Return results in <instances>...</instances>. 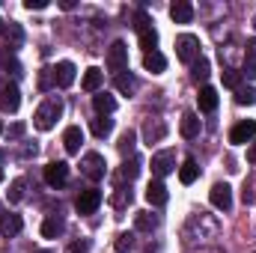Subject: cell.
I'll return each instance as SVG.
<instances>
[{
    "mask_svg": "<svg viewBox=\"0 0 256 253\" xmlns=\"http://www.w3.org/2000/svg\"><path fill=\"white\" fill-rule=\"evenodd\" d=\"M9 36H12V48H18V45H21V39H24L21 27H18V24H12V21H9V27H6V39H9Z\"/></svg>",
    "mask_w": 256,
    "mask_h": 253,
    "instance_id": "cell-35",
    "label": "cell"
},
{
    "mask_svg": "<svg viewBox=\"0 0 256 253\" xmlns=\"http://www.w3.org/2000/svg\"><path fill=\"white\" fill-rule=\"evenodd\" d=\"M173 170H176V152H173V149H161V152L152 155V173H155L158 179L170 176Z\"/></svg>",
    "mask_w": 256,
    "mask_h": 253,
    "instance_id": "cell-5",
    "label": "cell"
},
{
    "mask_svg": "<svg viewBox=\"0 0 256 253\" xmlns=\"http://www.w3.org/2000/svg\"><path fill=\"white\" fill-rule=\"evenodd\" d=\"M196 104H200V110H202V114L218 110V90H214V86H202V90H200V96H196Z\"/></svg>",
    "mask_w": 256,
    "mask_h": 253,
    "instance_id": "cell-15",
    "label": "cell"
},
{
    "mask_svg": "<svg viewBox=\"0 0 256 253\" xmlns=\"http://www.w3.org/2000/svg\"><path fill=\"white\" fill-rule=\"evenodd\" d=\"M114 84H116V90H120V92H128V96H131V92H134V86H137L134 74H128V72L116 74V80H114Z\"/></svg>",
    "mask_w": 256,
    "mask_h": 253,
    "instance_id": "cell-29",
    "label": "cell"
},
{
    "mask_svg": "<svg viewBox=\"0 0 256 253\" xmlns=\"http://www.w3.org/2000/svg\"><path fill=\"white\" fill-rule=\"evenodd\" d=\"M98 206H102V190H98V188L80 190V194H78V200H74V208H78V214H92Z\"/></svg>",
    "mask_w": 256,
    "mask_h": 253,
    "instance_id": "cell-6",
    "label": "cell"
},
{
    "mask_svg": "<svg viewBox=\"0 0 256 253\" xmlns=\"http://www.w3.org/2000/svg\"><path fill=\"white\" fill-rule=\"evenodd\" d=\"M146 27H152L149 15H146V12H137V15H134V30L140 33V30H146Z\"/></svg>",
    "mask_w": 256,
    "mask_h": 253,
    "instance_id": "cell-37",
    "label": "cell"
},
{
    "mask_svg": "<svg viewBox=\"0 0 256 253\" xmlns=\"http://www.w3.org/2000/svg\"><path fill=\"white\" fill-rule=\"evenodd\" d=\"M60 9H74V0H60Z\"/></svg>",
    "mask_w": 256,
    "mask_h": 253,
    "instance_id": "cell-45",
    "label": "cell"
},
{
    "mask_svg": "<svg viewBox=\"0 0 256 253\" xmlns=\"http://www.w3.org/2000/svg\"><path fill=\"white\" fill-rule=\"evenodd\" d=\"M208 68H212V66H208V60H206V57H196V60L191 63L194 80H206V78H208Z\"/></svg>",
    "mask_w": 256,
    "mask_h": 253,
    "instance_id": "cell-28",
    "label": "cell"
},
{
    "mask_svg": "<svg viewBox=\"0 0 256 253\" xmlns=\"http://www.w3.org/2000/svg\"><path fill=\"white\" fill-rule=\"evenodd\" d=\"M0 108H3L6 114H15V110L21 108V90H18L15 84H6V86L0 90Z\"/></svg>",
    "mask_w": 256,
    "mask_h": 253,
    "instance_id": "cell-10",
    "label": "cell"
},
{
    "mask_svg": "<svg viewBox=\"0 0 256 253\" xmlns=\"http://www.w3.org/2000/svg\"><path fill=\"white\" fill-rule=\"evenodd\" d=\"M254 102H256V92H254V86H238V90H236V104H242V108L248 104V108H250Z\"/></svg>",
    "mask_w": 256,
    "mask_h": 253,
    "instance_id": "cell-30",
    "label": "cell"
},
{
    "mask_svg": "<svg viewBox=\"0 0 256 253\" xmlns=\"http://www.w3.org/2000/svg\"><path fill=\"white\" fill-rule=\"evenodd\" d=\"M143 68L152 72V74H161L167 68V57L161 51H149V54H143Z\"/></svg>",
    "mask_w": 256,
    "mask_h": 253,
    "instance_id": "cell-20",
    "label": "cell"
},
{
    "mask_svg": "<svg viewBox=\"0 0 256 253\" xmlns=\"http://www.w3.org/2000/svg\"><path fill=\"white\" fill-rule=\"evenodd\" d=\"M224 86L238 90V86H242V72H238V68H224Z\"/></svg>",
    "mask_w": 256,
    "mask_h": 253,
    "instance_id": "cell-32",
    "label": "cell"
},
{
    "mask_svg": "<svg viewBox=\"0 0 256 253\" xmlns=\"http://www.w3.org/2000/svg\"><path fill=\"white\" fill-rule=\"evenodd\" d=\"M80 167H84V176H86V179H92V182H102V179H104V173H108L104 155H98V152H86V155H84V161H80Z\"/></svg>",
    "mask_w": 256,
    "mask_h": 253,
    "instance_id": "cell-4",
    "label": "cell"
},
{
    "mask_svg": "<svg viewBox=\"0 0 256 253\" xmlns=\"http://www.w3.org/2000/svg\"><path fill=\"white\" fill-rule=\"evenodd\" d=\"M134 143H137V134H134L131 128H126L116 146H120V152H122V155H128V152H134Z\"/></svg>",
    "mask_w": 256,
    "mask_h": 253,
    "instance_id": "cell-31",
    "label": "cell"
},
{
    "mask_svg": "<svg viewBox=\"0 0 256 253\" xmlns=\"http://www.w3.org/2000/svg\"><path fill=\"white\" fill-rule=\"evenodd\" d=\"M176 57H179L182 63H188V66L200 57V39H196L194 33H182V36H176Z\"/></svg>",
    "mask_w": 256,
    "mask_h": 253,
    "instance_id": "cell-2",
    "label": "cell"
},
{
    "mask_svg": "<svg viewBox=\"0 0 256 253\" xmlns=\"http://www.w3.org/2000/svg\"><path fill=\"white\" fill-rule=\"evenodd\" d=\"M179 131H182V137H188V140H194V137L200 134V116H196L194 110H188V114H182V122H179Z\"/></svg>",
    "mask_w": 256,
    "mask_h": 253,
    "instance_id": "cell-21",
    "label": "cell"
},
{
    "mask_svg": "<svg viewBox=\"0 0 256 253\" xmlns=\"http://www.w3.org/2000/svg\"><path fill=\"white\" fill-rule=\"evenodd\" d=\"M248 161H250V164H256V143H250V146H248Z\"/></svg>",
    "mask_w": 256,
    "mask_h": 253,
    "instance_id": "cell-42",
    "label": "cell"
},
{
    "mask_svg": "<svg viewBox=\"0 0 256 253\" xmlns=\"http://www.w3.org/2000/svg\"><path fill=\"white\" fill-rule=\"evenodd\" d=\"M92 108H96L98 116H108V114L116 110V98H114L110 92H96V96H92Z\"/></svg>",
    "mask_w": 256,
    "mask_h": 253,
    "instance_id": "cell-16",
    "label": "cell"
},
{
    "mask_svg": "<svg viewBox=\"0 0 256 253\" xmlns=\"http://www.w3.org/2000/svg\"><path fill=\"white\" fill-rule=\"evenodd\" d=\"M39 84H42V90H48V84H51V74H48V72H42V78H39Z\"/></svg>",
    "mask_w": 256,
    "mask_h": 253,
    "instance_id": "cell-43",
    "label": "cell"
},
{
    "mask_svg": "<svg viewBox=\"0 0 256 253\" xmlns=\"http://www.w3.org/2000/svg\"><path fill=\"white\" fill-rule=\"evenodd\" d=\"M170 18H173L176 24H188L194 18V6L188 0H176V3L170 6Z\"/></svg>",
    "mask_w": 256,
    "mask_h": 253,
    "instance_id": "cell-17",
    "label": "cell"
},
{
    "mask_svg": "<svg viewBox=\"0 0 256 253\" xmlns=\"http://www.w3.org/2000/svg\"><path fill=\"white\" fill-rule=\"evenodd\" d=\"M66 253H90V242H74L66 248Z\"/></svg>",
    "mask_w": 256,
    "mask_h": 253,
    "instance_id": "cell-40",
    "label": "cell"
},
{
    "mask_svg": "<svg viewBox=\"0 0 256 253\" xmlns=\"http://www.w3.org/2000/svg\"><path fill=\"white\" fill-rule=\"evenodd\" d=\"M254 30H256V15H254Z\"/></svg>",
    "mask_w": 256,
    "mask_h": 253,
    "instance_id": "cell-47",
    "label": "cell"
},
{
    "mask_svg": "<svg viewBox=\"0 0 256 253\" xmlns=\"http://www.w3.org/2000/svg\"><path fill=\"white\" fill-rule=\"evenodd\" d=\"M63 230H66V224H63L60 214H51V218L42 220V236H45V238H60Z\"/></svg>",
    "mask_w": 256,
    "mask_h": 253,
    "instance_id": "cell-19",
    "label": "cell"
},
{
    "mask_svg": "<svg viewBox=\"0 0 256 253\" xmlns=\"http://www.w3.org/2000/svg\"><path fill=\"white\" fill-rule=\"evenodd\" d=\"M0 134H3V120H0Z\"/></svg>",
    "mask_w": 256,
    "mask_h": 253,
    "instance_id": "cell-46",
    "label": "cell"
},
{
    "mask_svg": "<svg viewBox=\"0 0 256 253\" xmlns=\"http://www.w3.org/2000/svg\"><path fill=\"white\" fill-rule=\"evenodd\" d=\"M200 176V167H196V158H185L182 167H179V182L182 185H194Z\"/></svg>",
    "mask_w": 256,
    "mask_h": 253,
    "instance_id": "cell-22",
    "label": "cell"
},
{
    "mask_svg": "<svg viewBox=\"0 0 256 253\" xmlns=\"http://www.w3.org/2000/svg\"><path fill=\"white\" fill-rule=\"evenodd\" d=\"M146 200H149V206H167L170 194H167V188H164L161 179H155V182L146 185Z\"/></svg>",
    "mask_w": 256,
    "mask_h": 253,
    "instance_id": "cell-13",
    "label": "cell"
},
{
    "mask_svg": "<svg viewBox=\"0 0 256 253\" xmlns=\"http://www.w3.org/2000/svg\"><path fill=\"white\" fill-rule=\"evenodd\" d=\"M164 134H167V126H164L161 120H155V122L149 120V122L143 126V137H146V143H158Z\"/></svg>",
    "mask_w": 256,
    "mask_h": 253,
    "instance_id": "cell-23",
    "label": "cell"
},
{
    "mask_svg": "<svg viewBox=\"0 0 256 253\" xmlns=\"http://www.w3.org/2000/svg\"><path fill=\"white\" fill-rule=\"evenodd\" d=\"M24 131H27V128H24V122H15V126H9L6 137H9V140H18V137H24Z\"/></svg>",
    "mask_w": 256,
    "mask_h": 253,
    "instance_id": "cell-38",
    "label": "cell"
},
{
    "mask_svg": "<svg viewBox=\"0 0 256 253\" xmlns=\"http://www.w3.org/2000/svg\"><path fill=\"white\" fill-rule=\"evenodd\" d=\"M60 114H63V102H60V98H48L45 104H39V108H36L33 122H36L39 131H51L54 122L60 120Z\"/></svg>",
    "mask_w": 256,
    "mask_h": 253,
    "instance_id": "cell-1",
    "label": "cell"
},
{
    "mask_svg": "<svg viewBox=\"0 0 256 253\" xmlns=\"http://www.w3.org/2000/svg\"><path fill=\"white\" fill-rule=\"evenodd\" d=\"M140 167H143V161L140 158H131V164H122V170H120V179H128V182H134L137 179V173H140Z\"/></svg>",
    "mask_w": 256,
    "mask_h": 253,
    "instance_id": "cell-27",
    "label": "cell"
},
{
    "mask_svg": "<svg viewBox=\"0 0 256 253\" xmlns=\"http://www.w3.org/2000/svg\"><path fill=\"white\" fill-rule=\"evenodd\" d=\"M0 33H3V21H0Z\"/></svg>",
    "mask_w": 256,
    "mask_h": 253,
    "instance_id": "cell-49",
    "label": "cell"
},
{
    "mask_svg": "<svg viewBox=\"0 0 256 253\" xmlns=\"http://www.w3.org/2000/svg\"><path fill=\"white\" fill-rule=\"evenodd\" d=\"M21 230H24V220H21V214H0V236L12 238V236H18Z\"/></svg>",
    "mask_w": 256,
    "mask_h": 253,
    "instance_id": "cell-14",
    "label": "cell"
},
{
    "mask_svg": "<svg viewBox=\"0 0 256 253\" xmlns=\"http://www.w3.org/2000/svg\"><path fill=\"white\" fill-rule=\"evenodd\" d=\"M24 185H27L24 179H15V182L9 185V202H21V200H24Z\"/></svg>",
    "mask_w": 256,
    "mask_h": 253,
    "instance_id": "cell-34",
    "label": "cell"
},
{
    "mask_svg": "<svg viewBox=\"0 0 256 253\" xmlns=\"http://www.w3.org/2000/svg\"><path fill=\"white\" fill-rule=\"evenodd\" d=\"M137 39H140V48L149 54V51H155V45H158V33H155V27H146V30H140L137 33Z\"/></svg>",
    "mask_w": 256,
    "mask_h": 253,
    "instance_id": "cell-25",
    "label": "cell"
},
{
    "mask_svg": "<svg viewBox=\"0 0 256 253\" xmlns=\"http://www.w3.org/2000/svg\"><path fill=\"white\" fill-rule=\"evenodd\" d=\"M254 137H256V120H244V122L232 126V131H230V143H236V146H244Z\"/></svg>",
    "mask_w": 256,
    "mask_h": 253,
    "instance_id": "cell-9",
    "label": "cell"
},
{
    "mask_svg": "<svg viewBox=\"0 0 256 253\" xmlns=\"http://www.w3.org/2000/svg\"><path fill=\"white\" fill-rule=\"evenodd\" d=\"M80 143H84V131H80V126H68L63 131V146L68 155H78L80 152Z\"/></svg>",
    "mask_w": 256,
    "mask_h": 253,
    "instance_id": "cell-12",
    "label": "cell"
},
{
    "mask_svg": "<svg viewBox=\"0 0 256 253\" xmlns=\"http://www.w3.org/2000/svg\"><path fill=\"white\" fill-rule=\"evenodd\" d=\"M208 200H212L214 208L230 212V208H232V188H230L226 182H218V185H212V190H208Z\"/></svg>",
    "mask_w": 256,
    "mask_h": 253,
    "instance_id": "cell-7",
    "label": "cell"
},
{
    "mask_svg": "<svg viewBox=\"0 0 256 253\" xmlns=\"http://www.w3.org/2000/svg\"><path fill=\"white\" fill-rule=\"evenodd\" d=\"M0 182H3V170H0Z\"/></svg>",
    "mask_w": 256,
    "mask_h": 253,
    "instance_id": "cell-50",
    "label": "cell"
},
{
    "mask_svg": "<svg viewBox=\"0 0 256 253\" xmlns=\"http://www.w3.org/2000/svg\"><path fill=\"white\" fill-rule=\"evenodd\" d=\"M242 78H250V80H256V60H254V57H244V68H242Z\"/></svg>",
    "mask_w": 256,
    "mask_h": 253,
    "instance_id": "cell-36",
    "label": "cell"
},
{
    "mask_svg": "<svg viewBox=\"0 0 256 253\" xmlns=\"http://www.w3.org/2000/svg\"><path fill=\"white\" fill-rule=\"evenodd\" d=\"M114 248H116V253H128L134 248V236H131V232H120L116 242H114Z\"/></svg>",
    "mask_w": 256,
    "mask_h": 253,
    "instance_id": "cell-33",
    "label": "cell"
},
{
    "mask_svg": "<svg viewBox=\"0 0 256 253\" xmlns=\"http://www.w3.org/2000/svg\"><path fill=\"white\" fill-rule=\"evenodd\" d=\"M45 182L51 188H63L66 182H68V164L66 161H51L45 167Z\"/></svg>",
    "mask_w": 256,
    "mask_h": 253,
    "instance_id": "cell-8",
    "label": "cell"
},
{
    "mask_svg": "<svg viewBox=\"0 0 256 253\" xmlns=\"http://www.w3.org/2000/svg\"><path fill=\"white\" fill-rule=\"evenodd\" d=\"M90 128H92V134H96V137H108V134L114 131V120H108V116H96Z\"/></svg>",
    "mask_w": 256,
    "mask_h": 253,
    "instance_id": "cell-26",
    "label": "cell"
},
{
    "mask_svg": "<svg viewBox=\"0 0 256 253\" xmlns=\"http://www.w3.org/2000/svg\"><path fill=\"white\" fill-rule=\"evenodd\" d=\"M248 57H254V60H256V39H254V42H248Z\"/></svg>",
    "mask_w": 256,
    "mask_h": 253,
    "instance_id": "cell-44",
    "label": "cell"
},
{
    "mask_svg": "<svg viewBox=\"0 0 256 253\" xmlns=\"http://www.w3.org/2000/svg\"><path fill=\"white\" fill-rule=\"evenodd\" d=\"M74 63H68V60H63V63H57V68H51V74H54V84L60 86V90H66V86H72L74 84Z\"/></svg>",
    "mask_w": 256,
    "mask_h": 253,
    "instance_id": "cell-11",
    "label": "cell"
},
{
    "mask_svg": "<svg viewBox=\"0 0 256 253\" xmlns=\"http://www.w3.org/2000/svg\"><path fill=\"white\" fill-rule=\"evenodd\" d=\"M102 80H104V72H102V68H96V66H90V68L84 72V80H80V86H84L86 92H98Z\"/></svg>",
    "mask_w": 256,
    "mask_h": 253,
    "instance_id": "cell-18",
    "label": "cell"
},
{
    "mask_svg": "<svg viewBox=\"0 0 256 253\" xmlns=\"http://www.w3.org/2000/svg\"><path fill=\"white\" fill-rule=\"evenodd\" d=\"M45 6H48V0H24V9H30V12L33 9H45Z\"/></svg>",
    "mask_w": 256,
    "mask_h": 253,
    "instance_id": "cell-41",
    "label": "cell"
},
{
    "mask_svg": "<svg viewBox=\"0 0 256 253\" xmlns=\"http://www.w3.org/2000/svg\"><path fill=\"white\" fill-rule=\"evenodd\" d=\"M128 68V45L126 42H114L110 48H108V72L116 78V74H122Z\"/></svg>",
    "mask_w": 256,
    "mask_h": 253,
    "instance_id": "cell-3",
    "label": "cell"
},
{
    "mask_svg": "<svg viewBox=\"0 0 256 253\" xmlns=\"http://www.w3.org/2000/svg\"><path fill=\"white\" fill-rule=\"evenodd\" d=\"M36 253H51V250H36Z\"/></svg>",
    "mask_w": 256,
    "mask_h": 253,
    "instance_id": "cell-48",
    "label": "cell"
},
{
    "mask_svg": "<svg viewBox=\"0 0 256 253\" xmlns=\"http://www.w3.org/2000/svg\"><path fill=\"white\" fill-rule=\"evenodd\" d=\"M134 226H137L140 232H152V230L158 226V218H155L152 212H137V214H134Z\"/></svg>",
    "mask_w": 256,
    "mask_h": 253,
    "instance_id": "cell-24",
    "label": "cell"
},
{
    "mask_svg": "<svg viewBox=\"0 0 256 253\" xmlns=\"http://www.w3.org/2000/svg\"><path fill=\"white\" fill-rule=\"evenodd\" d=\"M126 202H131V190L120 188V194H116V196H114V206H116V208H122V206H126Z\"/></svg>",
    "mask_w": 256,
    "mask_h": 253,
    "instance_id": "cell-39",
    "label": "cell"
}]
</instances>
